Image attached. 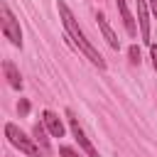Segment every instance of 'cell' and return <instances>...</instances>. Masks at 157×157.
<instances>
[{
  "mask_svg": "<svg viewBox=\"0 0 157 157\" xmlns=\"http://www.w3.org/2000/svg\"><path fill=\"white\" fill-rule=\"evenodd\" d=\"M59 15H61V22H64V29H66V34H69V39L74 42V47L81 52V54H86V59L93 64V66H98V69H105V61H103V56L96 52V47L86 39V34H83V29L78 27V22H76V17H74V12L66 7V2H61L59 0Z\"/></svg>",
  "mask_w": 157,
  "mask_h": 157,
  "instance_id": "1",
  "label": "cell"
},
{
  "mask_svg": "<svg viewBox=\"0 0 157 157\" xmlns=\"http://www.w3.org/2000/svg\"><path fill=\"white\" fill-rule=\"evenodd\" d=\"M5 137L10 140V145H15L20 152H25V155H29V157H47V152L37 145V140H34V137H27L15 123H7V125H5Z\"/></svg>",
  "mask_w": 157,
  "mask_h": 157,
  "instance_id": "2",
  "label": "cell"
},
{
  "mask_svg": "<svg viewBox=\"0 0 157 157\" xmlns=\"http://www.w3.org/2000/svg\"><path fill=\"white\" fill-rule=\"evenodd\" d=\"M0 25H2V34H5L15 47H22V29H20V22H17V17L12 15V10L7 7L5 0L0 2Z\"/></svg>",
  "mask_w": 157,
  "mask_h": 157,
  "instance_id": "3",
  "label": "cell"
},
{
  "mask_svg": "<svg viewBox=\"0 0 157 157\" xmlns=\"http://www.w3.org/2000/svg\"><path fill=\"white\" fill-rule=\"evenodd\" d=\"M66 118H69V128H71V135L76 137V142H78V147H81V150H83V152H86L88 157H98V155H96V147L91 145V140L86 137V132H83V128L78 125V118H76V115H74L71 110H66Z\"/></svg>",
  "mask_w": 157,
  "mask_h": 157,
  "instance_id": "4",
  "label": "cell"
},
{
  "mask_svg": "<svg viewBox=\"0 0 157 157\" xmlns=\"http://www.w3.org/2000/svg\"><path fill=\"white\" fill-rule=\"evenodd\" d=\"M137 2V22H140V37L145 44H152L150 39V15H147V0H135Z\"/></svg>",
  "mask_w": 157,
  "mask_h": 157,
  "instance_id": "5",
  "label": "cell"
},
{
  "mask_svg": "<svg viewBox=\"0 0 157 157\" xmlns=\"http://www.w3.org/2000/svg\"><path fill=\"white\" fill-rule=\"evenodd\" d=\"M42 123H44V128L49 130L52 137H61V135H64V123H61V118H59L56 113L44 110V113H42Z\"/></svg>",
  "mask_w": 157,
  "mask_h": 157,
  "instance_id": "6",
  "label": "cell"
},
{
  "mask_svg": "<svg viewBox=\"0 0 157 157\" xmlns=\"http://www.w3.org/2000/svg\"><path fill=\"white\" fill-rule=\"evenodd\" d=\"M115 5H118V12H120V17H123L125 32H128L130 37H135V34H137V27H135V20H132V15H130V10H128L125 0H115Z\"/></svg>",
  "mask_w": 157,
  "mask_h": 157,
  "instance_id": "7",
  "label": "cell"
},
{
  "mask_svg": "<svg viewBox=\"0 0 157 157\" xmlns=\"http://www.w3.org/2000/svg\"><path fill=\"white\" fill-rule=\"evenodd\" d=\"M98 27H101V34L105 37V42H108L113 49H120V39L115 37V32L110 29V25L105 22V17H103V15H98Z\"/></svg>",
  "mask_w": 157,
  "mask_h": 157,
  "instance_id": "8",
  "label": "cell"
},
{
  "mask_svg": "<svg viewBox=\"0 0 157 157\" xmlns=\"http://www.w3.org/2000/svg\"><path fill=\"white\" fill-rule=\"evenodd\" d=\"M5 74H7L10 86L20 91V88H22V76H20V71H17V66H15L12 61H5Z\"/></svg>",
  "mask_w": 157,
  "mask_h": 157,
  "instance_id": "9",
  "label": "cell"
},
{
  "mask_svg": "<svg viewBox=\"0 0 157 157\" xmlns=\"http://www.w3.org/2000/svg\"><path fill=\"white\" fill-rule=\"evenodd\" d=\"M47 132H49V130L44 128V123H42V125H39V123L34 125V140H37V145H39L44 152L49 150V140H47Z\"/></svg>",
  "mask_w": 157,
  "mask_h": 157,
  "instance_id": "10",
  "label": "cell"
},
{
  "mask_svg": "<svg viewBox=\"0 0 157 157\" xmlns=\"http://www.w3.org/2000/svg\"><path fill=\"white\" fill-rule=\"evenodd\" d=\"M59 152H61V157H78V155H76V150H74V147H69V145H61V147H59Z\"/></svg>",
  "mask_w": 157,
  "mask_h": 157,
  "instance_id": "11",
  "label": "cell"
},
{
  "mask_svg": "<svg viewBox=\"0 0 157 157\" xmlns=\"http://www.w3.org/2000/svg\"><path fill=\"white\" fill-rule=\"evenodd\" d=\"M130 61H132V64H137V61H140V49H137L135 44L130 47Z\"/></svg>",
  "mask_w": 157,
  "mask_h": 157,
  "instance_id": "12",
  "label": "cell"
},
{
  "mask_svg": "<svg viewBox=\"0 0 157 157\" xmlns=\"http://www.w3.org/2000/svg\"><path fill=\"white\" fill-rule=\"evenodd\" d=\"M150 56H152V69L157 71V44H150Z\"/></svg>",
  "mask_w": 157,
  "mask_h": 157,
  "instance_id": "13",
  "label": "cell"
},
{
  "mask_svg": "<svg viewBox=\"0 0 157 157\" xmlns=\"http://www.w3.org/2000/svg\"><path fill=\"white\" fill-rule=\"evenodd\" d=\"M17 110H20V115H27V113H29V103L22 98V101H20V105H17Z\"/></svg>",
  "mask_w": 157,
  "mask_h": 157,
  "instance_id": "14",
  "label": "cell"
},
{
  "mask_svg": "<svg viewBox=\"0 0 157 157\" xmlns=\"http://www.w3.org/2000/svg\"><path fill=\"white\" fill-rule=\"evenodd\" d=\"M150 7H152V12H155V17H157V0H150Z\"/></svg>",
  "mask_w": 157,
  "mask_h": 157,
  "instance_id": "15",
  "label": "cell"
}]
</instances>
